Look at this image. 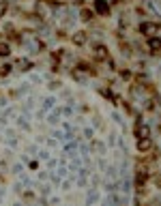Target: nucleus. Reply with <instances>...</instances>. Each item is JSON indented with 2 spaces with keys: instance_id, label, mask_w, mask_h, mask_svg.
<instances>
[{
  "instance_id": "1",
  "label": "nucleus",
  "mask_w": 161,
  "mask_h": 206,
  "mask_svg": "<svg viewBox=\"0 0 161 206\" xmlns=\"http://www.w3.org/2000/svg\"><path fill=\"white\" fill-rule=\"evenodd\" d=\"M95 9H97V13H101V15H107V13H110V5L105 2V0H97V2H95Z\"/></svg>"
},
{
  "instance_id": "2",
  "label": "nucleus",
  "mask_w": 161,
  "mask_h": 206,
  "mask_svg": "<svg viewBox=\"0 0 161 206\" xmlns=\"http://www.w3.org/2000/svg\"><path fill=\"white\" fill-rule=\"evenodd\" d=\"M150 137H140V142H137V150H142V152H146L148 148H150Z\"/></svg>"
},
{
  "instance_id": "3",
  "label": "nucleus",
  "mask_w": 161,
  "mask_h": 206,
  "mask_svg": "<svg viewBox=\"0 0 161 206\" xmlns=\"http://www.w3.org/2000/svg\"><path fill=\"white\" fill-rule=\"evenodd\" d=\"M155 30H157L155 24H142V26H140V32H142V34H148V32H155Z\"/></svg>"
},
{
  "instance_id": "4",
  "label": "nucleus",
  "mask_w": 161,
  "mask_h": 206,
  "mask_svg": "<svg viewBox=\"0 0 161 206\" xmlns=\"http://www.w3.org/2000/svg\"><path fill=\"white\" fill-rule=\"evenodd\" d=\"M148 45H150V50H153V52H159V50H161V39H150Z\"/></svg>"
},
{
  "instance_id": "5",
  "label": "nucleus",
  "mask_w": 161,
  "mask_h": 206,
  "mask_svg": "<svg viewBox=\"0 0 161 206\" xmlns=\"http://www.w3.org/2000/svg\"><path fill=\"white\" fill-rule=\"evenodd\" d=\"M86 39H88V37H86L84 32H77V34L73 37V43H77V45H84V43H86Z\"/></svg>"
},
{
  "instance_id": "6",
  "label": "nucleus",
  "mask_w": 161,
  "mask_h": 206,
  "mask_svg": "<svg viewBox=\"0 0 161 206\" xmlns=\"http://www.w3.org/2000/svg\"><path fill=\"white\" fill-rule=\"evenodd\" d=\"M137 135H140V137H148V135H150V129L144 127V125H142V127H137Z\"/></svg>"
},
{
  "instance_id": "7",
  "label": "nucleus",
  "mask_w": 161,
  "mask_h": 206,
  "mask_svg": "<svg viewBox=\"0 0 161 206\" xmlns=\"http://www.w3.org/2000/svg\"><path fill=\"white\" fill-rule=\"evenodd\" d=\"M95 56H97V58H107V50H105V47H97V50H95Z\"/></svg>"
},
{
  "instance_id": "8",
  "label": "nucleus",
  "mask_w": 161,
  "mask_h": 206,
  "mask_svg": "<svg viewBox=\"0 0 161 206\" xmlns=\"http://www.w3.org/2000/svg\"><path fill=\"white\" fill-rule=\"evenodd\" d=\"M82 19H86V21L93 19V11H90V9H84V11H82Z\"/></svg>"
},
{
  "instance_id": "9",
  "label": "nucleus",
  "mask_w": 161,
  "mask_h": 206,
  "mask_svg": "<svg viewBox=\"0 0 161 206\" xmlns=\"http://www.w3.org/2000/svg\"><path fill=\"white\" fill-rule=\"evenodd\" d=\"M0 56H9V45L7 43H0Z\"/></svg>"
},
{
  "instance_id": "10",
  "label": "nucleus",
  "mask_w": 161,
  "mask_h": 206,
  "mask_svg": "<svg viewBox=\"0 0 161 206\" xmlns=\"http://www.w3.org/2000/svg\"><path fill=\"white\" fill-rule=\"evenodd\" d=\"M144 180H146V172H140V174H137V178H135V182H137V185H142Z\"/></svg>"
},
{
  "instance_id": "11",
  "label": "nucleus",
  "mask_w": 161,
  "mask_h": 206,
  "mask_svg": "<svg viewBox=\"0 0 161 206\" xmlns=\"http://www.w3.org/2000/svg\"><path fill=\"white\" fill-rule=\"evenodd\" d=\"M9 71H11V67H9V64H5V67H0V75H7Z\"/></svg>"
},
{
  "instance_id": "12",
  "label": "nucleus",
  "mask_w": 161,
  "mask_h": 206,
  "mask_svg": "<svg viewBox=\"0 0 161 206\" xmlns=\"http://www.w3.org/2000/svg\"><path fill=\"white\" fill-rule=\"evenodd\" d=\"M17 67H21V69H26V67H30V62H28V60H17Z\"/></svg>"
},
{
  "instance_id": "13",
  "label": "nucleus",
  "mask_w": 161,
  "mask_h": 206,
  "mask_svg": "<svg viewBox=\"0 0 161 206\" xmlns=\"http://www.w3.org/2000/svg\"><path fill=\"white\" fill-rule=\"evenodd\" d=\"M75 2H82V0H75Z\"/></svg>"
}]
</instances>
